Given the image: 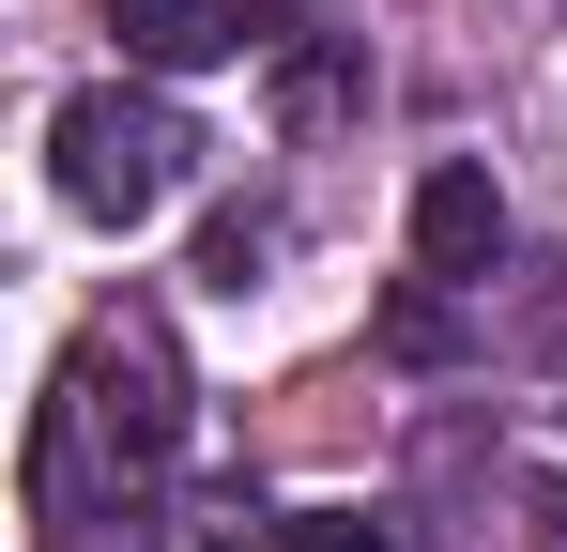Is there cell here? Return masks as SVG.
<instances>
[{
  "label": "cell",
  "mask_w": 567,
  "mask_h": 552,
  "mask_svg": "<svg viewBox=\"0 0 567 552\" xmlns=\"http://www.w3.org/2000/svg\"><path fill=\"white\" fill-rule=\"evenodd\" d=\"M185 108L169 92H123V78H93V92H62L47 108V184L93 215V231H138V215H169L185 200Z\"/></svg>",
  "instance_id": "obj_1"
},
{
  "label": "cell",
  "mask_w": 567,
  "mask_h": 552,
  "mask_svg": "<svg viewBox=\"0 0 567 552\" xmlns=\"http://www.w3.org/2000/svg\"><path fill=\"white\" fill-rule=\"evenodd\" d=\"M62 446H107V476H169L185 460V354H169V323H138V307H107L78 368H62V415H47Z\"/></svg>",
  "instance_id": "obj_2"
},
{
  "label": "cell",
  "mask_w": 567,
  "mask_h": 552,
  "mask_svg": "<svg viewBox=\"0 0 567 552\" xmlns=\"http://www.w3.org/2000/svg\"><path fill=\"white\" fill-rule=\"evenodd\" d=\"M93 16L123 31V62H154V78H199V62L246 47V0H93Z\"/></svg>",
  "instance_id": "obj_3"
},
{
  "label": "cell",
  "mask_w": 567,
  "mask_h": 552,
  "mask_svg": "<svg viewBox=\"0 0 567 552\" xmlns=\"http://www.w3.org/2000/svg\"><path fill=\"white\" fill-rule=\"evenodd\" d=\"M414 262H430V276H491V262H506L491 170H430V184H414Z\"/></svg>",
  "instance_id": "obj_4"
},
{
  "label": "cell",
  "mask_w": 567,
  "mask_h": 552,
  "mask_svg": "<svg viewBox=\"0 0 567 552\" xmlns=\"http://www.w3.org/2000/svg\"><path fill=\"white\" fill-rule=\"evenodd\" d=\"M261 552H399V538H383V522H353V507H291Z\"/></svg>",
  "instance_id": "obj_5"
}]
</instances>
